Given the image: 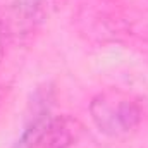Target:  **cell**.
I'll return each mask as SVG.
<instances>
[{
	"mask_svg": "<svg viewBox=\"0 0 148 148\" xmlns=\"http://www.w3.org/2000/svg\"><path fill=\"white\" fill-rule=\"evenodd\" d=\"M9 10L23 21H40L48 14L52 0H3Z\"/></svg>",
	"mask_w": 148,
	"mask_h": 148,
	"instance_id": "obj_3",
	"label": "cell"
},
{
	"mask_svg": "<svg viewBox=\"0 0 148 148\" xmlns=\"http://www.w3.org/2000/svg\"><path fill=\"white\" fill-rule=\"evenodd\" d=\"M3 57V43H2V35H0V60Z\"/></svg>",
	"mask_w": 148,
	"mask_h": 148,
	"instance_id": "obj_4",
	"label": "cell"
},
{
	"mask_svg": "<svg viewBox=\"0 0 148 148\" xmlns=\"http://www.w3.org/2000/svg\"><path fill=\"white\" fill-rule=\"evenodd\" d=\"M83 134V124L71 115L48 119L36 141L38 148H71Z\"/></svg>",
	"mask_w": 148,
	"mask_h": 148,
	"instance_id": "obj_2",
	"label": "cell"
},
{
	"mask_svg": "<svg viewBox=\"0 0 148 148\" xmlns=\"http://www.w3.org/2000/svg\"><path fill=\"white\" fill-rule=\"evenodd\" d=\"M90 114L97 127L109 136H127L141 122V107L127 93L121 90H105L98 93L91 103Z\"/></svg>",
	"mask_w": 148,
	"mask_h": 148,
	"instance_id": "obj_1",
	"label": "cell"
}]
</instances>
